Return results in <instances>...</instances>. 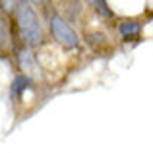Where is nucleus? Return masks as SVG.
<instances>
[{"instance_id": "f257e3e1", "label": "nucleus", "mask_w": 153, "mask_h": 153, "mask_svg": "<svg viewBox=\"0 0 153 153\" xmlns=\"http://www.w3.org/2000/svg\"><path fill=\"white\" fill-rule=\"evenodd\" d=\"M18 23L22 29L23 37L29 45H37L41 41V25H39V18L33 12L29 4H22L18 10Z\"/></svg>"}, {"instance_id": "20e7f679", "label": "nucleus", "mask_w": 153, "mask_h": 153, "mask_svg": "<svg viewBox=\"0 0 153 153\" xmlns=\"http://www.w3.org/2000/svg\"><path fill=\"white\" fill-rule=\"evenodd\" d=\"M19 62H22V68H27V70H33V54L29 51H23L19 54Z\"/></svg>"}, {"instance_id": "f03ea898", "label": "nucleus", "mask_w": 153, "mask_h": 153, "mask_svg": "<svg viewBox=\"0 0 153 153\" xmlns=\"http://www.w3.org/2000/svg\"><path fill=\"white\" fill-rule=\"evenodd\" d=\"M51 31H52V35H54L56 41L62 43L64 47H68V49L78 47L79 39H78V35H76V31L72 29L60 16H52L51 18Z\"/></svg>"}, {"instance_id": "7ed1b4c3", "label": "nucleus", "mask_w": 153, "mask_h": 153, "mask_svg": "<svg viewBox=\"0 0 153 153\" xmlns=\"http://www.w3.org/2000/svg\"><path fill=\"white\" fill-rule=\"evenodd\" d=\"M140 31V25L136 22H122L120 23V33L124 37H130V35H136Z\"/></svg>"}]
</instances>
